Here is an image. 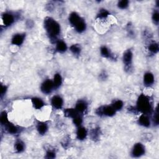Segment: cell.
<instances>
[{"label": "cell", "instance_id": "cell-28", "mask_svg": "<svg viewBox=\"0 0 159 159\" xmlns=\"http://www.w3.org/2000/svg\"><path fill=\"white\" fill-rule=\"evenodd\" d=\"M0 121H1V124L2 126H5L9 123L8 115L6 111H3L2 112L1 116H0Z\"/></svg>", "mask_w": 159, "mask_h": 159}, {"label": "cell", "instance_id": "cell-24", "mask_svg": "<svg viewBox=\"0 0 159 159\" xmlns=\"http://www.w3.org/2000/svg\"><path fill=\"white\" fill-rule=\"evenodd\" d=\"M90 136L92 139L94 141H98L100 137V129L99 128L93 129L90 132Z\"/></svg>", "mask_w": 159, "mask_h": 159}, {"label": "cell", "instance_id": "cell-2", "mask_svg": "<svg viewBox=\"0 0 159 159\" xmlns=\"http://www.w3.org/2000/svg\"><path fill=\"white\" fill-rule=\"evenodd\" d=\"M139 112L142 114H149L152 111V104L150 98L144 94L141 95L137 101V106Z\"/></svg>", "mask_w": 159, "mask_h": 159}, {"label": "cell", "instance_id": "cell-30", "mask_svg": "<svg viewBox=\"0 0 159 159\" xmlns=\"http://www.w3.org/2000/svg\"><path fill=\"white\" fill-rule=\"evenodd\" d=\"M109 15V13L105 9H101L100 10L99 13L97 15V18L98 19H106Z\"/></svg>", "mask_w": 159, "mask_h": 159}, {"label": "cell", "instance_id": "cell-5", "mask_svg": "<svg viewBox=\"0 0 159 159\" xmlns=\"http://www.w3.org/2000/svg\"><path fill=\"white\" fill-rule=\"evenodd\" d=\"M145 152V147L141 143H137L134 145L132 149L131 155L132 157L138 158L143 155Z\"/></svg>", "mask_w": 159, "mask_h": 159}, {"label": "cell", "instance_id": "cell-19", "mask_svg": "<svg viewBox=\"0 0 159 159\" xmlns=\"http://www.w3.org/2000/svg\"><path fill=\"white\" fill-rule=\"evenodd\" d=\"M55 50L59 53H64L67 50V46L63 41H58L56 43Z\"/></svg>", "mask_w": 159, "mask_h": 159}, {"label": "cell", "instance_id": "cell-14", "mask_svg": "<svg viewBox=\"0 0 159 159\" xmlns=\"http://www.w3.org/2000/svg\"><path fill=\"white\" fill-rule=\"evenodd\" d=\"M31 101L34 108L36 109H41L45 106V103L41 98L34 97L31 99Z\"/></svg>", "mask_w": 159, "mask_h": 159}, {"label": "cell", "instance_id": "cell-31", "mask_svg": "<svg viewBox=\"0 0 159 159\" xmlns=\"http://www.w3.org/2000/svg\"><path fill=\"white\" fill-rule=\"evenodd\" d=\"M129 6V1L128 0H122V1L119 2L117 3V6L121 10L126 9Z\"/></svg>", "mask_w": 159, "mask_h": 159}, {"label": "cell", "instance_id": "cell-23", "mask_svg": "<svg viewBox=\"0 0 159 159\" xmlns=\"http://www.w3.org/2000/svg\"><path fill=\"white\" fill-rule=\"evenodd\" d=\"M75 29L76 32L78 33H82L84 32L86 30L87 28V25L85 23V21L84 19H83L80 22L78 25H76L75 27Z\"/></svg>", "mask_w": 159, "mask_h": 159}, {"label": "cell", "instance_id": "cell-18", "mask_svg": "<svg viewBox=\"0 0 159 159\" xmlns=\"http://www.w3.org/2000/svg\"><path fill=\"white\" fill-rule=\"evenodd\" d=\"M37 129L40 134L44 135L48 130V126L46 123L39 122L37 126Z\"/></svg>", "mask_w": 159, "mask_h": 159}, {"label": "cell", "instance_id": "cell-1", "mask_svg": "<svg viewBox=\"0 0 159 159\" xmlns=\"http://www.w3.org/2000/svg\"><path fill=\"white\" fill-rule=\"evenodd\" d=\"M44 27L52 43H57L60 34V26L53 18L47 17L44 19Z\"/></svg>", "mask_w": 159, "mask_h": 159}, {"label": "cell", "instance_id": "cell-27", "mask_svg": "<svg viewBox=\"0 0 159 159\" xmlns=\"http://www.w3.org/2000/svg\"><path fill=\"white\" fill-rule=\"evenodd\" d=\"M123 104H124L123 102L121 100H116V101H114L111 106L116 110V111H120L123 108Z\"/></svg>", "mask_w": 159, "mask_h": 159}, {"label": "cell", "instance_id": "cell-16", "mask_svg": "<svg viewBox=\"0 0 159 159\" xmlns=\"http://www.w3.org/2000/svg\"><path fill=\"white\" fill-rule=\"evenodd\" d=\"M100 53L101 55L106 59H115V56L111 52L109 49L106 46H102L100 49Z\"/></svg>", "mask_w": 159, "mask_h": 159}, {"label": "cell", "instance_id": "cell-8", "mask_svg": "<svg viewBox=\"0 0 159 159\" xmlns=\"http://www.w3.org/2000/svg\"><path fill=\"white\" fill-rule=\"evenodd\" d=\"M26 37L25 34H15L12 39H11V44L14 46H20L24 43V39Z\"/></svg>", "mask_w": 159, "mask_h": 159}, {"label": "cell", "instance_id": "cell-32", "mask_svg": "<svg viewBox=\"0 0 159 159\" xmlns=\"http://www.w3.org/2000/svg\"><path fill=\"white\" fill-rule=\"evenodd\" d=\"M153 124L155 126H158L159 123V120H158V106L156 107L155 110L154 111V115L153 117Z\"/></svg>", "mask_w": 159, "mask_h": 159}, {"label": "cell", "instance_id": "cell-4", "mask_svg": "<svg viewBox=\"0 0 159 159\" xmlns=\"http://www.w3.org/2000/svg\"><path fill=\"white\" fill-rule=\"evenodd\" d=\"M132 57L133 54L132 51L130 49L127 50L123 54V63L125 65L126 70L130 73V71L132 70Z\"/></svg>", "mask_w": 159, "mask_h": 159}, {"label": "cell", "instance_id": "cell-17", "mask_svg": "<svg viewBox=\"0 0 159 159\" xmlns=\"http://www.w3.org/2000/svg\"><path fill=\"white\" fill-rule=\"evenodd\" d=\"M80 114H80L75 108L66 109L64 111V116L67 117H70V118L73 119L75 117H76Z\"/></svg>", "mask_w": 159, "mask_h": 159}, {"label": "cell", "instance_id": "cell-33", "mask_svg": "<svg viewBox=\"0 0 159 159\" xmlns=\"http://www.w3.org/2000/svg\"><path fill=\"white\" fill-rule=\"evenodd\" d=\"M152 20L153 23L158 25L159 22V13L158 11H155L152 14Z\"/></svg>", "mask_w": 159, "mask_h": 159}, {"label": "cell", "instance_id": "cell-20", "mask_svg": "<svg viewBox=\"0 0 159 159\" xmlns=\"http://www.w3.org/2000/svg\"><path fill=\"white\" fill-rule=\"evenodd\" d=\"M5 127V130L11 134H16L19 132V128L14 126L11 123H8L7 124L4 126Z\"/></svg>", "mask_w": 159, "mask_h": 159}, {"label": "cell", "instance_id": "cell-21", "mask_svg": "<svg viewBox=\"0 0 159 159\" xmlns=\"http://www.w3.org/2000/svg\"><path fill=\"white\" fill-rule=\"evenodd\" d=\"M53 83L54 85L55 89L59 88L62 84V78L60 73H56L54 76Z\"/></svg>", "mask_w": 159, "mask_h": 159}, {"label": "cell", "instance_id": "cell-3", "mask_svg": "<svg viewBox=\"0 0 159 159\" xmlns=\"http://www.w3.org/2000/svg\"><path fill=\"white\" fill-rule=\"evenodd\" d=\"M116 110L113 108L112 106H102L98 108L96 113L97 115L100 116H108L111 117L115 115Z\"/></svg>", "mask_w": 159, "mask_h": 159}, {"label": "cell", "instance_id": "cell-22", "mask_svg": "<svg viewBox=\"0 0 159 159\" xmlns=\"http://www.w3.org/2000/svg\"><path fill=\"white\" fill-rule=\"evenodd\" d=\"M70 50L71 52V53L75 56L80 55L82 51L81 47L79 44H73L70 47Z\"/></svg>", "mask_w": 159, "mask_h": 159}, {"label": "cell", "instance_id": "cell-25", "mask_svg": "<svg viewBox=\"0 0 159 159\" xmlns=\"http://www.w3.org/2000/svg\"><path fill=\"white\" fill-rule=\"evenodd\" d=\"M148 50L150 53L153 54H155L158 53L159 51L158 44L156 43H152L149 44V45L148 46Z\"/></svg>", "mask_w": 159, "mask_h": 159}, {"label": "cell", "instance_id": "cell-34", "mask_svg": "<svg viewBox=\"0 0 159 159\" xmlns=\"http://www.w3.org/2000/svg\"><path fill=\"white\" fill-rule=\"evenodd\" d=\"M55 156H56L55 152L53 150H49L46 153V158H55Z\"/></svg>", "mask_w": 159, "mask_h": 159}, {"label": "cell", "instance_id": "cell-6", "mask_svg": "<svg viewBox=\"0 0 159 159\" xmlns=\"http://www.w3.org/2000/svg\"><path fill=\"white\" fill-rule=\"evenodd\" d=\"M54 89H55V88L53 81L49 79H47L44 81L41 87V90L44 94H49L52 93Z\"/></svg>", "mask_w": 159, "mask_h": 159}, {"label": "cell", "instance_id": "cell-9", "mask_svg": "<svg viewBox=\"0 0 159 159\" xmlns=\"http://www.w3.org/2000/svg\"><path fill=\"white\" fill-rule=\"evenodd\" d=\"M68 19H69V22H70V24L73 27H75L76 25H78L80 22L84 19L76 13L73 12L70 14Z\"/></svg>", "mask_w": 159, "mask_h": 159}, {"label": "cell", "instance_id": "cell-7", "mask_svg": "<svg viewBox=\"0 0 159 159\" xmlns=\"http://www.w3.org/2000/svg\"><path fill=\"white\" fill-rule=\"evenodd\" d=\"M2 21L3 24L6 27H8L14 22L15 18L14 14L11 13H5L2 15Z\"/></svg>", "mask_w": 159, "mask_h": 159}, {"label": "cell", "instance_id": "cell-15", "mask_svg": "<svg viewBox=\"0 0 159 159\" xmlns=\"http://www.w3.org/2000/svg\"><path fill=\"white\" fill-rule=\"evenodd\" d=\"M87 136V129L82 126L78 128L76 131V137L80 141H83L86 139Z\"/></svg>", "mask_w": 159, "mask_h": 159}, {"label": "cell", "instance_id": "cell-26", "mask_svg": "<svg viewBox=\"0 0 159 159\" xmlns=\"http://www.w3.org/2000/svg\"><path fill=\"white\" fill-rule=\"evenodd\" d=\"M14 149L17 153H21L24 150V149H25L24 144L21 141H18L15 143Z\"/></svg>", "mask_w": 159, "mask_h": 159}, {"label": "cell", "instance_id": "cell-13", "mask_svg": "<svg viewBox=\"0 0 159 159\" xmlns=\"http://www.w3.org/2000/svg\"><path fill=\"white\" fill-rule=\"evenodd\" d=\"M138 123L143 127L149 128L150 126V121L147 114H142L138 119Z\"/></svg>", "mask_w": 159, "mask_h": 159}, {"label": "cell", "instance_id": "cell-12", "mask_svg": "<svg viewBox=\"0 0 159 159\" xmlns=\"http://www.w3.org/2000/svg\"><path fill=\"white\" fill-rule=\"evenodd\" d=\"M154 83L153 75L150 72H147L144 75V84L145 87H150Z\"/></svg>", "mask_w": 159, "mask_h": 159}, {"label": "cell", "instance_id": "cell-35", "mask_svg": "<svg viewBox=\"0 0 159 159\" xmlns=\"http://www.w3.org/2000/svg\"><path fill=\"white\" fill-rule=\"evenodd\" d=\"M128 111H129V112H132V113H133L134 114H137L138 112H139V111H138L137 109L136 108V107H133V106H131L130 108H128Z\"/></svg>", "mask_w": 159, "mask_h": 159}, {"label": "cell", "instance_id": "cell-36", "mask_svg": "<svg viewBox=\"0 0 159 159\" xmlns=\"http://www.w3.org/2000/svg\"><path fill=\"white\" fill-rule=\"evenodd\" d=\"M7 92V87L6 86H4L3 85H2V90H1V97L3 98V96L6 94Z\"/></svg>", "mask_w": 159, "mask_h": 159}, {"label": "cell", "instance_id": "cell-29", "mask_svg": "<svg viewBox=\"0 0 159 159\" xmlns=\"http://www.w3.org/2000/svg\"><path fill=\"white\" fill-rule=\"evenodd\" d=\"M73 123L76 127H80L82 126V124L83 123V119L82 114H80L74 118H73Z\"/></svg>", "mask_w": 159, "mask_h": 159}, {"label": "cell", "instance_id": "cell-10", "mask_svg": "<svg viewBox=\"0 0 159 159\" xmlns=\"http://www.w3.org/2000/svg\"><path fill=\"white\" fill-rule=\"evenodd\" d=\"M75 109L80 114L82 115L85 113L88 109V103L84 100H79L76 104Z\"/></svg>", "mask_w": 159, "mask_h": 159}, {"label": "cell", "instance_id": "cell-11", "mask_svg": "<svg viewBox=\"0 0 159 159\" xmlns=\"http://www.w3.org/2000/svg\"><path fill=\"white\" fill-rule=\"evenodd\" d=\"M63 104V101L62 97L58 95H55L52 97L51 100V104L52 106L57 109H60L62 108Z\"/></svg>", "mask_w": 159, "mask_h": 159}]
</instances>
